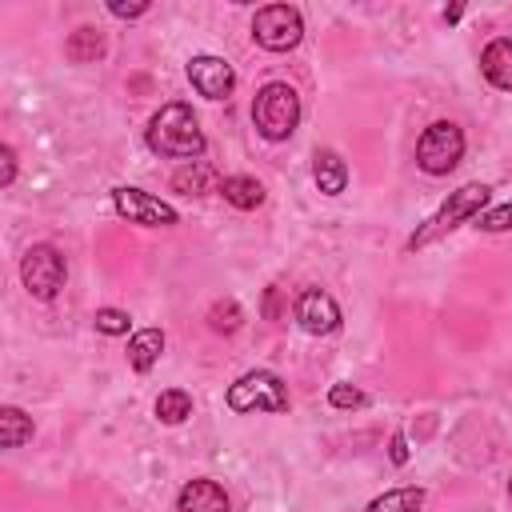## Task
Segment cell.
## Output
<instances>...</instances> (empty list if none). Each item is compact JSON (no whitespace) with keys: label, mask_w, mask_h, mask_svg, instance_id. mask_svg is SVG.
Returning <instances> with one entry per match:
<instances>
[{"label":"cell","mask_w":512,"mask_h":512,"mask_svg":"<svg viewBox=\"0 0 512 512\" xmlns=\"http://www.w3.org/2000/svg\"><path fill=\"white\" fill-rule=\"evenodd\" d=\"M148 148L168 156V160H196L204 152V132L192 116L188 104H164L152 120H148Z\"/></svg>","instance_id":"obj_1"},{"label":"cell","mask_w":512,"mask_h":512,"mask_svg":"<svg viewBox=\"0 0 512 512\" xmlns=\"http://www.w3.org/2000/svg\"><path fill=\"white\" fill-rule=\"evenodd\" d=\"M296 120H300V96L292 84H264L252 100V124L264 140H288L296 132Z\"/></svg>","instance_id":"obj_2"},{"label":"cell","mask_w":512,"mask_h":512,"mask_svg":"<svg viewBox=\"0 0 512 512\" xmlns=\"http://www.w3.org/2000/svg\"><path fill=\"white\" fill-rule=\"evenodd\" d=\"M488 196H492V188L488 184H464V188H456V192H448V200L408 236V248L416 252V248H424V244H432V240H440L444 232H452L460 220H468V216H476L484 204H488Z\"/></svg>","instance_id":"obj_3"},{"label":"cell","mask_w":512,"mask_h":512,"mask_svg":"<svg viewBox=\"0 0 512 512\" xmlns=\"http://www.w3.org/2000/svg\"><path fill=\"white\" fill-rule=\"evenodd\" d=\"M228 408L232 412H288V388L276 372L256 368V372H244L228 388Z\"/></svg>","instance_id":"obj_4"},{"label":"cell","mask_w":512,"mask_h":512,"mask_svg":"<svg viewBox=\"0 0 512 512\" xmlns=\"http://www.w3.org/2000/svg\"><path fill=\"white\" fill-rule=\"evenodd\" d=\"M464 156V132L460 124L452 120H436L420 132L416 140V164L428 172V176H448Z\"/></svg>","instance_id":"obj_5"},{"label":"cell","mask_w":512,"mask_h":512,"mask_svg":"<svg viewBox=\"0 0 512 512\" xmlns=\"http://www.w3.org/2000/svg\"><path fill=\"white\" fill-rule=\"evenodd\" d=\"M20 280L24 288L36 296V300H52L64 280H68V264L60 256V248L52 244H32L24 256H20Z\"/></svg>","instance_id":"obj_6"},{"label":"cell","mask_w":512,"mask_h":512,"mask_svg":"<svg viewBox=\"0 0 512 512\" xmlns=\"http://www.w3.org/2000/svg\"><path fill=\"white\" fill-rule=\"evenodd\" d=\"M300 36H304V20L292 4H268L252 20V40L268 52H288L300 44Z\"/></svg>","instance_id":"obj_7"},{"label":"cell","mask_w":512,"mask_h":512,"mask_svg":"<svg viewBox=\"0 0 512 512\" xmlns=\"http://www.w3.org/2000/svg\"><path fill=\"white\" fill-rule=\"evenodd\" d=\"M112 204L128 224H144V228H172L180 220L172 204H164V200H156V196H148L140 188H128V184L112 188Z\"/></svg>","instance_id":"obj_8"},{"label":"cell","mask_w":512,"mask_h":512,"mask_svg":"<svg viewBox=\"0 0 512 512\" xmlns=\"http://www.w3.org/2000/svg\"><path fill=\"white\" fill-rule=\"evenodd\" d=\"M188 80H192V88H196L204 100H224V96L236 88L232 64H228L224 56H208V52L188 60Z\"/></svg>","instance_id":"obj_9"},{"label":"cell","mask_w":512,"mask_h":512,"mask_svg":"<svg viewBox=\"0 0 512 512\" xmlns=\"http://www.w3.org/2000/svg\"><path fill=\"white\" fill-rule=\"evenodd\" d=\"M296 320L308 336H328L340 328V304L324 288H304L296 296Z\"/></svg>","instance_id":"obj_10"},{"label":"cell","mask_w":512,"mask_h":512,"mask_svg":"<svg viewBox=\"0 0 512 512\" xmlns=\"http://www.w3.org/2000/svg\"><path fill=\"white\" fill-rule=\"evenodd\" d=\"M228 492L216 480H188L176 496V512H228Z\"/></svg>","instance_id":"obj_11"},{"label":"cell","mask_w":512,"mask_h":512,"mask_svg":"<svg viewBox=\"0 0 512 512\" xmlns=\"http://www.w3.org/2000/svg\"><path fill=\"white\" fill-rule=\"evenodd\" d=\"M312 180H316V188L324 196H340L348 188V164H344V156L332 152V148H320L316 160H312Z\"/></svg>","instance_id":"obj_12"},{"label":"cell","mask_w":512,"mask_h":512,"mask_svg":"<svg viewBox=\"0 0 512 512\" xmlns=\"http://www.w3.org/2000/svg\"><path fill=\"white\" fill-rule=\"evenodd\" d=\"M480 72L488 76V84L512 92V40H492L484 52H480Z\"/></svg>","instance_id":"obj_13"},{"label":"cell","mask_w":512,"mask_h":512,"mask_svg":"<svg viewBox=\"0 0 512 512\" xmlns=\"http://www.w3.org/2000/svg\"><path fill=\"white\" fill-rule=\"evenodd\" d=\"M220 196H224L232 208L252 212V208L264 204V184L252 180V176H224V180H220Z\"/></svg>","instance_id":"obj_14"},{"label":"cell","mask_w":512,"mask_h":512,"mask_svg":"<svg viewBox=\"0 0 512 512\" xmlns=\"http://www.w3.org/2000/svg\"><path fill=\"white\" fill-rule=\"evenodd\" d=\"M160 352H164V332H160V328H140V332H132V340H128V364H132L136 372H148V368L160 360Z\"/></svg>","instance_id":"obj_15"},{"label":"cell","mask_w":512,"mask_h":512,"mask_svg":"<svg viewBox=\"0 0 512 512\" xmlns=\"http://www.w3.org/2000/svg\"><path fill=\"white\" fill-rule=\"evenodd\" d=\"M64 52H68V60H76V64L100 60V56H104V32H100V28H92V24H80V28L68 36Z\"/></svg>","instance_id":"obj_16"},{"label":"cell","mask_w":512,"mask_h":512,"mask_svg":"<svg viewBox=\"0 0 512 512\" xmlns=\"http://www.w3.org/2000/svg\"><path fill=\"white\" fill-rule=\"evenodd\" d=\"M420 508H424V488L404 484V488H392V492L368 500L364 512H420Z\"/></svg>","instance_id":"obj_17"},{"label":"cell","mask_w":512,"mask_h":512,"mask_svg":"<svg viewBox=\"0 0 512 512\" xmlns=\"http://www.w3.org/2000/svg\"><path fill=\"white\" fill-rule=\"evenodd\" d=\"M212 184H216V172L204 160H192L172 176V188L184 196H204V192H212Z\"/></svg>","instance_id":"obj_18"},{"label":"cell","mask_w":512,"mask_h":512,"mask_svg":"<svg viewBox=\"0 0 512 512\" xmlns=\"http://www.w3.org/2000/svg\"><path fill=\"white\" fill-rule=\"evenodd\" d=\"M24 440H32V416H24L20 408H0V444L4 448H20Z\"/></svg>","instance_id":"obj_19"},{"label":"cell","mask_w":512,"mask_h":512,"mask_svg":"<svg viewBox=\"0 0 512 512\" xmlns=\"http://www.w3.org/2000/svg\"><path fill=\"white\" fill-rule=\"evenodd\" d=\"M156 416L160 424H184L192 416V396L184 388H168L156 396Z\"/></svg>","instance_id":"obj_20"},{"label":"cell","mask_w":512,"mask_h":512,"mask_svg":"<svg viewBox=\"0 0 512 512\" xmlns=\"http://www.w3.org/2000/svg\"><path fill=\"white\" fill-rule=\"evenodd\" d=\"M244 324V312H240V304L228 296V300H216L212 308H208V328L212 332H236Z\"/></svg>","instance_id":"obj_21"},{"label":"cell","mask_w":512,"mask_h":512,"mask_svg":"<svg viewBox=\"0 0 512 512\" xmlns=\"http://www.w3.org/2000/svg\"><path fill=\"white\" fill-rule=\"evenodd\" d=\"M96 328L104 336H124L128 332V312H120V308H96Z\"/></svg>","instance_id":"obj_22"},{"label":"cell","mask_w":512,"mask_h":512,"mask_svg":"<svg viewBox=\"0 0 512 512\" xmlns=\"http://www.w3.org/2000/svg\"><path fill=\"white\" fill-rule=\"evenodd\" d=\"M484 232H508L512 228V200L508 204H496V208H488V212H480V220H476Z\"/></svg>","instance_id":"obj_23"},{"label":"cell","mask_w":512,"mask_h":512,"mask_svg":"<svg viewBox=\"0 0 512 512\" xmlns=\"http://www.w3.org/2000/svg\"><path fill=\"white\" fill-rule=\"evenodd\" d=\"M328 404H332V408H364V404H368V396H364L360 388H352V384H332Z\"/></svg>","instance_id":"obj_24"},{"label":"cell","mask_w":512,"mask_h":512,"mask_svg":"<svg viewBox=\"0 0 512 512\" xmlns=\"http://www.w3.org/2000/svg\"><path fill=\"white\" fill-rule=\"evenodd\" d=\"M108 12H112V16H120V20H136V16H144V12H148V4H144V0H140V4L112 0V4H108Z\"/></svg>","instance_id":"obj_25"},{"label":"cell","mask_w":512,"mask_h":512,"mask_svg":"<svg viewBox=\"0 0 512 512\" xmlns=\"http://www.w3.org/2000/svg\"><path fill=\"white\" fill-rule=\"evenodd\" d=\"M388 460H392V464H408V440H404V432H392V440H388Z\"/></svg>","instance_id":"obj_26"},{"label":"cell","mask_w":512,"mask_h":512,"mask_svg":"<svg viewBox=\"0 0 512 512\" xmlns=\"http://www.w3.org/2000/svg\"><path fill=\"white\" fill-rule=\"evenodd\" d=\"M12 176H16V152L4 144L0 148V184H12Z\"/></svg>","instance_id":"obj_27"},{"label":"cell","mask_w":512,"mask_h":512,"mask_svg":"<svg viewBox=\"0 0 512 512\" xmlns=\"http://www.w3.org/2000/svg\"><path fill=\"white\" fill-rule=\"evenodd\" d=\"M460 12H464V8H460V4H452V8H444V20H448V24H456V20H460Z\"/></svg>","instance_id":"obj_28"},{"label":"cell","mask_w":512,"mask_h":512,"mask_svg":"<svg viewBox=\"0 0 512 512\" xmlns=\"http://www.w3.org/2000/svg\"><path fill=\"white\" fill-rule=\"evenodd\" d=\"M508 492H512V484H508Z\"/></svg>","instance_id":"obj_29"}]
</instances>
